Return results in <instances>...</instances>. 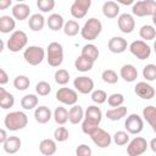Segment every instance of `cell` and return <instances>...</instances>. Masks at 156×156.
I'll return each instance as SVG.
<instances>
[{
    "label": "cell",
    "mask_w": 156,
    "mask_h": 156,
    "mask_svg": "<svg viewBox=\"0 0 156 156\" xmlns=\"http://www.w3.org/2000/svg\"><path fill=\"white\" fill-rule=\"evenodd\" d=\"M113 141L116 145L118 146H122V145H126L127 143H129V133L128 132H124V130H118L113 134L112 136Z\"/></svg>",
    "instance_id": "cell-39"
},
{
    "label": "cell",
    "mask_w": 156,
    "mask_h": 156,
    "mask_svg": "<svg viewBox=\"0 0 156 156\" xmlns=\"http://www.w3.org/2000/svg\"><path fill=\"white\" fill-rule=\"evenodd\" d=\"M152 22H154V24L156 26V13H155V15L152 16Z\"/></svg>",
    "instance_id": "cell-52"
},
{
    "label": "cell",
    "mask_w": 156,
    "mask_h": 156,
    "mask_svg": "<svg viewBox=\"0 0 156 156\" xmlns=\"http://www.w3.org/2000/svg\"><path fill=\"white\" fill-rule=\"evenodd\" d=\"M12 1L11 0H0V10H5L9 6H11Z\"/></svg>",
    "instance_id": "cell-49"
},
{
    "label": "cell",
    "mask_w": 156,
    "mask_h": 156,
    "mask_svg": "<svg viewBox=\"0 0 156 156\" xmlns=\"http://www.w3.org/2000/svg\"><path fill=\"white\" fill-rule=\"evenodd\" d=\"M30 15V7L24 2H18L12 7V16L15 20L23 21L27 20Z\"/></svg>",
    "instance_id": "cell-18"
},
{
    "label": "cell",
    "mask_w": 156,
    "mask_h": 156,
    "mask_svg": "<svg viewBox=\"0 0 156 156\" xmlns=\"http://www.w3.org/2000/svg\"><path fill=\"white\" fill-rule=\"evenodd\" d=\"M90 5H91L90 0H76L71 5V15L74 18L80 20V18L85 17L88 10L90 9Z\"/></svg>",
    "instance_id": "cell-14"
},
{
    "label": "cell",
    "mask_w": 156,
    "mask_h": 156,
    "mask_svg": "<svg viewBox=\"0 0 156 156\" xmlns=\"http://www.w3.org/2000/svg\"><path fill=\"white\" fill-rule=\"evenodd\" d=\"M101 30H102V24H101L100 20L91 17L82 27L80 34H82L83 39H85V40H95L100 35Z\"/></svg>",
    "instance_id": "cell-3"
},
{
    "label": "cell",
    "mask_w": 156,
    "mask_h": 156,
    "mask_svg": "<svg viewBox=\"0 0 156 156\" xmlns=\"http://www.w3.org/2000/svg\"><path fill=\"white\" fill-rule=\"evenodd\" d=\"M54 78H55V82H56L58 85H66V84L68 83V80H69V73H68L67 69L60 68V69H57V71L55 72Z\"/></svg>",
    "instance_id": "cell-38"
},
{
    "label": "cell",
    "mask_w": 156,
    "mask_h": 156,
    "mask_svg": "<svg viewBox=\"0 0 156 156\" xmlns=\"http://www.w3.org/2000/svg\"><path fill=\"white\" fill-rule=\"evenodd\" d=\"M7 139H9V136H7V134H6V130H5V129H1V130H0V143H1V144H5Z\"/></svg>",
    "instance_id": "cell-50"
},
{
    "label": "cell",
    "mask_w": 156,
    "mask_h": 156,
    "mask_svg": "<svg viewBox=\"0 0 156 156\" xmlns=\"http://www.w3.org/2000/svg\"><path fill=\"white\" fill-rule=\"evenodd\" d=\"M84 111L82 108V106L79 105H73L69 111H68V121L72 124H78L84 119Z\"/></svg>",
    "instance_id": "cell-22"
},
{
    "label": "cell",
    "mask_w": 156,
    "mask_h": 156,
    "mask_svg": "<svg viewBox=\"0 0 156 156\" xmlns=\"http://www.w3.org/2000/svg\"><path fill=\"white\" fill-rule=\"evenodd\" d=\"M80 56L90 60L91 62H95L99 58V49L94 44H87L83 46Z\"/></svg>",
    "instance_id": "cell-30"
},
{
    "label": "cell",
    "mask_w": 156,
    "mask_h": 156,
    "mask_svg": "<svg viewBox=\"0 0 156 156\" xmlns=\"http://www.w3.org/2000/svg\"><path fill=\"white\" fill-rule=\"evenodd\" d=\"M39 150L44 156H52L57 150L56 141L52 139H43L39 144Z\"/></svg>",
    "instance_id": "cell-23"
},
{
    "label": "cell",
    "mask_w": 156,
    "mask_h": 156,
    "mask_svg": "<svg viewBox=\"0 0 156 156\" xmlns=\"http://www.w3.org/2000/svg\"><path fill=\"white\" fill-rule=\"evenodd\" d=\"M23 58L27 63L30 66H38L43 62L45 58V51L41 46L38 45H30L28 46L23 52Z\"/></svg>",
    "instance_id": "cell-6"
},
{
    "label": "cell",
    "mask_w": 156,
    "mask_h": 156,
    "mask_svg": "<svg viewBox=\"0 0 156 156\" xmlns=\"http://www.w3.org/2000/svg\"><path fill=\"white\" fill-rule=\"evenodd\" d=\"M124 128L129 134H139L144 129V121L138 113H130L124 122Z\"/></svg>",
    "instance_id": "cell-10"
},
{
    "label": "cell",
    "mask_w": 156,
    "mask_h": 156,
    "mask_svg": "<svg viewBox=\"0 0 156 156\" xmlns=\"http://www.w3.org/2000/svg\"><path fill=\"white\" fill-rule=\"evenodd\" d=\"M91 100H93L95 104H98V105L104 104V102L107 100V94H106V91H104V90H101V89L94 90V91L91 93Z\"/></svg>",
    "instance_id": "cell-45"
},
{
    "label": "cell",
    "mask_w": 156,
    "mask_h": 156,
    "mask_svg": "<svg viewBox=\"0 0 156 156\" xmlns=\"http://www.w3.org/2000/svg\"><path fill=\"white\" fill-rule=\"evenodd\" d=\"M143 77L147 82H152L156 79V65L149 63L143 68Z\"/></svg>",
    "instance_id": "cell-42"
},
{
    "label": "cell",
    "mask_w": 156,
    "mask_h": 156,
    "mask_svg": "<svg viewBox=\"0 0 156 156\" xmlns=\"http://www.w3.org/2000/svg\"><path fill=\"white\" fill-rule=\"evenodd\" d=\"M76 156H91V149L87 144H80L76 149Z\"/></svg>",
    "instance_id": "cell-47"
},
{
    "label": "cell",
    "mask_w": 156,
    "mask_h": 156,
    "mask_svg": "<svg viewBox=\"0 0 156 156\" xmlns=\"http://www.w3.org/2000/svg\"><path fill=\"white\" fill-rule=\"evenodd\" d=\"M123 102H124V96L119 93H115V94H111L108 98H107V104L115 108V107H119V106H123Z\"/></svg>",
    "instance_id": "cell-41"
},
{
    "label": "cell",
    "mask_w": 156,
    "mask_h": 156,
    "mask_svg": "<svg viewBox=\"0 0 156 156\" xmlns=\"http://www.w3.org/2000/svg\"><path fill=\"white\" fill-rule=\"evenodd\" d=\"M80 27H79V23L74 20H69L67 22H65V26H63V33L68 37H74L77 35L79 32H80Z\"/></svg>",
    "instance_id": "cell-32"
},
{
    "label": "cell",
    "mask_w": 156,
    "mask_h": 156,
    "mask_svg": "<svg viewBox=\"0 0 156 156\" xmlns=\"http://www.w3.org/2000/svg\"><path fill=\"white\" fill-rule=\"evenodd\" d=\"M127 40L122 37H112L107 43V48L112 54H122L127 50Z\"/></svg>",
    "instance_id": "cell-17"
},
{
    "label": "cell",
    "mask_w": 156,
    "mask_h": 156,
    "mask_svg": "<svg viewBox=\"0 0 156 156\" xmlns=\"http://www.w3.org/2000/svg\"><path fill=\"white\" fill-rule=\"evenodd\" d=\"M68 136H69V132H68V129L66 127H57L55 129V132H54V138L58 143L66 141L68 139Z\"/></svg>",
    "instance_id": "cell-44"
},
{
    "label": "cell",
    "mask_w": 156,
    "mask_h": 156,
    "mask_svg": "<svg viewBox=\"0 0 156 156\" xmlns=\"http://www.w3.org/2000/svg\"><path fill=\"white\" fill-rule=\"evenodd\" d=\"M154 50H155V54H156V40H155V43H154Z\"/></svg>",
    "instance_id": "cell-53"
},
{
    "label": "cell",
    "mask_w": 156,
    "mask_h": 156,
    "mask_svg": "<svg viewBox=\"0 0 156 156\" xmlns=\"http://www.w3.org/2000/svg\"><path fill=\"white\" fill-rule=\"evenodd\" d=\"M102 13L107 18H116L119 13V5L115 1H106L102 5Z\"/></svg>",
    "instance_id": "cell-25"
},
{
    "label": "cell",
    "mask_w": 156,
    "mask_h": 156,
    "mask_svg": "<svg viewBox=\"0 0 156 156\" xmlns=\"http://www.w3.org/2000/svg\"><path fill=\"white\" fill-rule=\"evenodd\" d=\"M37 6L41 12H49L54 10L55 7V1L54 0H38Z\"/></svg>",
    "instance_id": "cell-46"
},
{
    "label": "cell",
    "mask_w": 156,
    "mask_h": 156,
    "mask_svg": "<svg viewBox=\"0 0 156 156\" xmlns=\"http://www.w3.org/2000/svg\"><path fill=\"white\" fill-rule=\"evenodd\" d=\"M28 37L23 30H15L7 39V49L11 52H18L27 46Z\"/></svg>",
    "instance_id": "cell-7"
},
{
    "label": "cell",
    "mask_w": 156,
    "mask_h": 156,
    "mask_svg": "<svg viewBox=\"0 0 156 156\" xmlns=\"http://www.w3.org/2000/svg\"><path fill=\"white\" fill-rule=\"evenodd\" d=\"M7 82H9V76H7V73L5 72L4 68H0V84L4 85V84H6Z\"/></svg>",
    "instance_id": "cell-48"
},
{
    "label": "cell",
    "mask_w": 156,
    "mask_h": 156,
    "mask_svg": "<svg viewBox=\"0 0 156 156\" xmlns=\"http://www.w3.org/2000/svg\"><path fill=\"white\" fill-rule=\"evenodd\" d=\"M30 85V79L27 77V76H23V74H20L17 76L15 79H13V87L20 90V91H23L26 89H28Z\"/></svg>",
    "instance_id": "cell-37"
},
{
    "label": "cell",
    "mask_w": 156,
    "mask_h": 156,
    "mask_svg": "<svg viewBox=\"0 0 156 156\" xmlns=\"http://www.w3.org/2000/svg\"><path fill=\"white\" fill-rule=\"evenodd\" d=\"M143 117L151 126L152 130L156 133V107L155 106H146V107H144Z\"/></svg>",
    "instance_id": "cell-29"
},
{
    "label": "cell",
    "mask_w": 156,
    "mask_h": 156,
    "mask_svg": "<svg viewBox=\"0 0 156 156\" xmlns=\"http://www.w3.org/2000/svg\"><path fill=\"white\" fill-rule=\"evenodd\" d=\"M119 76L121 78H123L126 82L128 83H132L134 82L136 78H138V71L136 68L130 65V63H127V65H123L119 69Z\"/></svg>",
    "instance_id": "cell-19"
},
{
    "label": "cell",
    "mask_w": 156,
    "mask_h": 156,
    "mask_svg": "<svg viewBox=\"0 0 156 156\" xmlns=\"http://www.w3.org/2000/svg\"><path fill=\"white\" fill-rule=\"evenodd\" d=\"M149 147L152 150V152H155V154H156V138L151 139V141L149 143Z\"/></svg>",
    "instance_id": "cell-51"
},
{
    "label": "cell",
    "mask_w": 156,
    "mask_h": 156,
    "mask_svg": "<svg viewBox=\"0 0 156 156\" xmlns=\"http://www.w3.org/2000/svg\"><path fill=\"white\" fill-rule=\"evenodd\" d=\"M21 145H22V141L18 136H9L6 143L2 144V147H4L5 152L12 155V154H16L17 151H20Z\"/></svg>",
    "instance_id": "cell-21"
},
{
    "label": "cell",
    "mask_w": 156,
    "mask_h": 156,
    "mask_svg": "<svg viewBox=\"0 0 156 156\" xmlns=\"http://www.w3.org/2000/svg\"><path fill=\"white\" fill-rule=\"evenodd\" d=\"M132 12L136 17L154 16L156 13V1L155 0H140L133 4Z\"/></svg>",
    "instance_id": "cell-5"
},
{
    "label": "cell",
    "mask_w": 156,
    "mask_h": 156,
    "mask_svg": "<svg viewBox=\"0 0 156 156\" xmlns=\"http://www.w3.org/2000/svg\"><path fill=\"white\" fill-rule=\"evenodd\" d=\"M139 35L143 40H154L156 37V29L150 24H144L139 29Z\"/></svg>",
    "instance_id": "cell-36"
},
{
    "label": "cell",
    "mask_w": 156,
    "mask_h": 156,
    "mask_svg": "<svg viewBox=\"0 0 156 156\" xmlns=\"http://www.w3.org/2000/svg\"><path fill=\"white\" fill-rule=\"evenodd\" d=\"M117 23H118V28L122 33L124 34H129L134 30L135 28V20L134 17L130 15V13H122L118 16V20H117Z\"/></svg>",
    "instance_id": "cell-15"
},
{
    "label": "cell",
    "mask_w": 156,
    "mask_h": 156,
    "mask_svg": "<svg viewBox=\"0 0 156 156\" xmlns=\"http://www.w3.org/2000/svg\"><path fill=\"white\" fill-rule=\"evenodd\" d=\"M44 24H45V18L40 13H34L28 20V27L33 32H40L44 28Z\"/></svg>",
    "instance_id": "cell-24"
},
{
    "label": "cell",
    "mask_w": 156,
    "mask_h": 156,
    "mask_svg": "<svg viewBox=\"0 0 156 156\" xmlns=\"http://www.w3.org/2000/svg\"><path fill=\"white\" fill-rule=\"evenodd\" d=\"M147 147L149 144L146 139H144L143 136H135L129 141L127 146V154L129 156H140L147 150Z\"/></svg>",
    "instance_id": "cell-8"
},
{
    "label": "cell",
    "mask_w": 156,
    "mask_h": 156,
    "mask_svg": "<svg viewBox=\"0 0 156 156\" xmlns=\"http://www.w3.org/2000/svg\"><path fill=\"white\" fill-rule=\"evenodd\" d=\"M51 110L48 107V106H39V107H37L35 108V111H34V118H35V121L38 122V123H40V124H45V123H48L50 119H51Z\"/></svg>",
    "instance_id": "cell-20"
},
{
    "label": "cell",
    "mask_w": 156,
    "mask_h": 156,
    "mask_svg": "<svg viewBox=\"0 0 156 156\" xmlns=\"http://www.w3.org/2000/svg\"><path fill=\"white\" fill-rule=\"evenodd\" d=\"M73 85L76 88V90H78V93L80 94H90L94 91V80L90 77L87 76H79L74 79Z\"/></svg>",
    "instance_id": "cell-12"
},
{
    "label": "cell",
    "mask_w": 156,
    "mask_h": 156,
    "mask_svg": "<svg viewBox=\"0 0 156 156\" xmlns=\"http://www.w3.org/2000/svg\"><path fill=\"white\" fill-rule=\"evenodd\" d=\"M35 91L40 96H46L51 93V85L45 80H40L35 85Z\"/></svg>",
    "instance_id": "cell-43"
},
{
    "label": "cell",
    "mask_w": 156,
    "mask_h": 156,
    "mask_svg": "<svg viewBox=\"0 0 156 156\" xmlns=\"http://www.w3.org/2000/svg\"><path fill=\"white\" fill-rule=\"evenodd\" d=\"M126 115H127V107L126 106H119V107H115V108L106 111V117L110 121H119L123 117H126Z\"/></svg>",
    "instance_id": "cell-31"
},
{
    "label": "cell",
    "mask_w": 156,
    "mask_h": 156,
    "mask_svg": "<svg viewBox=\"0 0 156 156\" xmlns=\"http://www.w3.org/2000/svg\"><path fill=\"white\" fill-rule=\"evenodd\" d=\"M15 104V96L6 91L5 88H0V107L2 110H7L10 107H12Z\"/></svg>",
    "instance_id": "cell-28"
},
{
    "label": "cell",
    "mask_w": 156,
    "mask_h": 156,
    "mask_svg": "<svg viewBox=\"0 0 156 156\" xmlns=\"http://www.w3.org/2000/svg\"><path fill=\"white\" fill-rule=\"evenodd\" d=\"M101 78L107 84H116L118 82V79H119L118 78V74L113 69H105L101 73Z\"/></svg>",
    "instance_id": "cell-40"
},
{
    "label": "cell",
    "mask_w": 156,
    "mask_h": 156,
    "mask_svg": "<svg viewBox=\"0 0 156 156\" xmlns=\"http://www.w3.org/2000/svg\"><path fill=\"white\" fill-rule=\"evenodd\" d=\"M4 124L9 130H12V132L20 130V129H23L24 127H27L28 117L22 111H13L5 116Z\"/></svg>",
    "instance_id": "cell-2"
},
{
    "label": "cell",
    "mask_w": 156,
    "mask_h": 156,
    "mask_svg": "<svg viewBox=\"0 0 156 156\" xmlns=\"http://www.w3.org/2000/svg\"><path fill=\"white\" fill-rule=\"evenodd\" d=\"M134 93L144 100H150L155 96V89L146 82L136 83V85L134 87Z\"/></svg>",
    "instance_id": "cell-16"
},
{
    "label": "cell",
    "mask_w": 156,
    "mask_h": 156,
    "mask_svg": "<svg viewBox=\"0 0 156 156\" xmlns=\"http://www.w3.org/2000/svg\"><path fill=\"white\" fill-rule=\"evenodd\" d=\"M56 99H57V101H60L63 105L73 106V105H76V102L78 100V94L76 93V90L63 87L56 91Z\"/></svg>",
    "instance_id": "cell-11"
},
{
    "label": "cell",
    "mask_w": 156,
    "mask_h": 156,
    "mask_svg": "<svg viewBox=\"0 0 156 156\" xmlns=\"http://www.w3.org/2000/svg\"><path fill=\"white\" fill-rule=\"evenodd\" d=\"M93 143L98 146V147H101V149H105L107 146L111 145L112 143V136L106 132L102 128H98L91 135H90Z\"/></svg>",
    "instance_id": "cell-13"
},
{
    "label": "cell",
    "mask_w": 156,
    "mask_h": 156,
    "mask_svg": "<svg viewBox=\"0 0 156 156\" xmlns=\"http://www.w3.org/2000/svg\"><path fill=\"white\" fill-rule=\"evenodd\" d=\"M93 66H94V62H91L90 60H88L83 56H78L74 61V67L79 72H88L93 68Z\"/></svg>",
    "instance_id": "cell-33"
},
{
    "label": "cell",
    "mask_w": 156,
    "mask_h": 156,
    "mask_svg": "<svg viewBox=\"0 0 156 156\" xmlns=\"http://www.w3.org/2000/svg\"><path fill=\"white\" fill-rule=\"evenodd\" d=\"M102 119V112L100 107L91 105L85 110L84 113V119L82 122V132L87 135H91L99 127L100 122Z\"/></svg>",
    "instance_id": "cell-1"
},
{
    "label": "cell",
    "mask_w": 156,
    "mask_h": 156,
    "mask_svg": "<svg viewBox=\"0 0 156 156\" xmlns=\"http://www.w3.org/2000/svg\"><path fill=\"white\" fill-rule=\"evenodd\" d=\"M46 61L51 67H58L63 62V48L60 43L52 41L46 48Z\"/></svg>",
    "instance_id": "cell-4"
},
{
    "label": "cell",
    "mask_w": 156,
    "mask_h": 156,
    "mask_svg": "<svg viewBox=\"0 0 156 156\" xmlns=\"http://www.w3.org/2000/svg\"><path fill=\"white\" fill-rule=\"evenodd\" d=\"M38 105V98L34 94H27L21 99V106L24 110H33Z\"/></svg>",
    "instance_id": "cell-35"
},
{
    "label": "cell",
    "mask_w": 156,
    "mask_h": 156,
    "mask_svg": "<svg viewBox=\"0 0 156 156\" xmlns=\"http://www.w3.org/2000/svg\"><path fill=\"white\" fill-rule=\"evenodd\" d=\"M54 118H55V122L57 124L63 126L65 123H67V121H68V111H67V108L63 107V106L56 107L55 111H54Z\"/></svg>",
    "instance_id": "cell-34"
},
{
    "label": "cell",
    "mask_w": 156,
    "mask_h": 156,
    "mask_svg": "<svg viewBox=\"0 0 156 156\" xmlns=\"http://www.w3.org/2000/svg\"><path fill=\"white\" fill-rule=\"evenodd\" d=\"M46 24L51 30H58L62 29L65 26V21L63 17L58 13H51L49 16V18L46 20Z\"/></svg>",
    "instance_id": "cell-27"
},
{
    "label": "cell",
    "mask_w": 156,
    "mask_h": 156,
    "mask_svg": "<svg viewBox=\"0 0 156 156\" xmlns=\"http://www.w3.org/2000/svg\"><path fill=\"white\" fill-rule=\"evenodd\" d=\"M129 51L139 60H146L151 55V48L144 40H134L130 43Z\"/></svg>",
    "instance_id": "cell-9"
},
{
    "label": "cell",
    "mask_w": 156,
    "mask_h": 156,
    "mask_svg": "<svg viewBox=\"0 0 156 156\" xmlns=\"http://www.w3.org/2000/svg\"><path fill=\"white\" fill-rule=\"evenodd\" d=\"M15 27H16V22L13 20V17L7 16V15H4L0 17V32L1 33H4V34H7L10 32L13 33Z\"/></svg>",
    "instance_id": "cell-26"
}]
</instances>
